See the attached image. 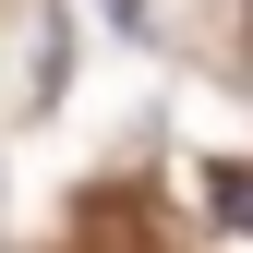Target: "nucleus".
Returning a JSON list of instances; mask_svg holds the SVG:
<instances>
[{
  "label": "nucleus",
  "mask_w": 253,
  "mask_h": 253,
  "mask_svg": "<svg viewBox=\"0 0 253 253\" xmlns=\"http://www.w3.org/2000/svg\"><path fill=\"white\" fill-rule=\"evenodd\" d=\"M109 24H121V37H145V0H109Z\"/></svg>",
  "instance_id": "obj_1"
}]
</instances>
